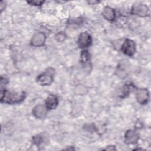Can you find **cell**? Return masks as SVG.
<instances>
[{
    "instance_id": "4",
    "label": "cell",
    "mask_w": 151,
    "mask_h": 151,
    "mask_svg": "<svg viewBox=\"0 0 151 151\" xmlns=\"http://www.w3.org/2000/svg\"><path fill=\"white\" fill-rule=\"evenodd\" d=\"M131 13L140 17H146L149 15V8L144 4H137L132 6Z\"/></svg>"
},
{
    "instance_id": "19",
    "label": "cell",
    "mask_w": 151,
    "mask_h": 151,
    "mask_svg": "<svg viewBox=\"0 0 151 151\" xmlns=\"http://www.w3.org/2000/svg\"><path fill=\"white\" fill-rule=\"evenodd\" d=\"M100 1H88V3L91 4V5H96L98 3H99Z\"/></svg>"
},
{
    "instance_id": "12",
    "label": "cell",
    "mask_w": 151,
    "mask_h": 151,
    "mask_svg": "<svg viewBox=\"0 0 151 151\" xmlns=\"http://www.w3.org/2000/svg\"><path fill=\"white\" fill-rule=\"evenodd\" d=\"M90 54L88 53L87 50H83L81 51L80 54V61L82 64H87V63H89L90 61Z\"/></svg>"
},
{
    "instance_id": "17",
    "label": "cell",
    "mask_w": 151,
    "mask_h": 151,
    "mask_svg": "<svg viewBox=\"0 0 151 151\" xmlns=\"http://www.w3.org/2000/svg\"><path fill=\"white\" fill-rule=\"evenodd\" d=\"M6 6V2L4 1H1V3H0V8H1V11L2 12L4 9H5Z\"/></svg>"
},
{
    "instance_id": "16",
    "label": "cell",
    "mask_w": 151,
    "mask_h": 151,
    "mask_svg": "<svg viewBox=\"0 0 151 151\" xmlns=\"http://www.w3.org/2000/svg\"><path fill=\"white\" fill-rule=\"evenodd\" d=\"M27 2L31 5L40 6H41L44 3V1L35 0V1H27Z\"/></svg>"
},
{
    "instance_id": "5",
    "label": "cell",
    "mask_w": 151,
    "mask_h": 151,
    "mask_svg": "<svg viewBox=\"0 0 151 151\" xmlns=\"http://www.w3.org/2000/svg\"><path fill=\"white\" fill-rule=\"evenodd\" d=\"M92 42L91 35L87 32H81L78 38L77 44L80 48H86L90 46Z\"/></svg>"
},
{
    "instance_id": "6",
    "label": "cell",
    "mask_w": 151,
    "mask_h": 151,
    "mask_svg": "<svg viewBox=\"0 0 151 151\" xmlns=\"http://www.w3.org/2000/svg\"><path fill=\"white\" fill-rule=\"evenodd\" d=\"M46 41V35L44 32H39L35 33L30 41V44L32 46L39 47L44 45Z\"/></svg>"
},
{
    "instance_id": "14",
    "label": "cell",
    "mask_w": 151,
    "mask_h": 151,
    "mask_svg": "<svg viewBox=\"0 0 151 151\" xmlns=\"http://www.w3.org/2000/svg\"><path fill=\"white\" fill-rule=\"evenodd\" d=\"M55 38L56 41L59 42H63L66 39V34L64 32L60 31L55 35Z\"/></svg>"
},
{
    "instance_id": "10",
    "label": "cell",
    "mask_w": 151,
    "mask_h": 151,
    "mask_svg": "<svg viewBox=\"0 0 151 151\" xmlns=\"http://www.w3.org/2000/svg\"><path fill=\"white\" fill-rule=\"evenodd\" d=\"M45 103V107L48 110H54L57 107L58 105V98L55 95L50 94L46 99Z\"/></svg>"
},
{
    "instance_id": "15",
    "label": "cell",
    "mask_w": 151,
    "mask_h": 151,
    "mask_svg": "<svg viewBox=\"0 0 151 151\" xmlns=\"http://www.w3.org/2000/svg\"><path fill=\"white\" fill-rule=\"evenodd\" d=\"M32 142L37 146L40 145L43 142V137L41 135L34 136L32 137Z\"/></svg>"
},
{
    "instance_id": "13",
    "label": "cell",
    "mask_w": 151,
    "mask_h": 151,
    "mask_svg": "<svg viewBox=\"0 0 151 151\" xmlns=\"http://www.w3.org/2000/svg\"><path fill=\"white\" fill-rule=\"evenodd\" d=\"M134 85H133L132 83L126 84L125 86H124V88H123L122 97H123L124 96H128V94L130 93V92L132 91V90H133L134 88Z\"/></svg>"
},
{
    "instance_id": "9",
    "label": "cell",
    "mask_w": 151,
    "mask_h": 151,
    "mask_svg": "<svg viewBox=\"0 0 151 151\" xmlns=\"http://www.w3.org/2000/svg\"><path fill=\"white\" fill-rule=\"evenodd\" d=\"M139 139V135L137 132L133 130H128L124 134V139L128 144H135Z\"/></svg>"
},
{
    "instance_id": "11",
    "label": "cell",
    "mask_w": 151,
    "mask_h": 151,
    "mask_svg": "<svg viewBox=\"0 0 151 151\" xmlns=\"http://www.w3.org/2000/svg\"><path fill=\"white\" fill-rule=\"evenodd\" d=\"M102 14L103 17L109 21H114L116 17V13L114 10L112 8L108 6L104 7L102 11Z\"/></svg>"
},
{
    "instance_id": "8",
    "label": "cell",
    "mask_w": 151,
    "mask_h": 151,
    "mask_svg": "<svg viewBox=\"0 0 151 151\" xmlns=\"http://www.w3.org/2000/svg\"><path fill=\"white\" fill-rule=\"evenodd\" d=\"M47 109L45 106L39 104L35 106L32 109L33 116L38 119H42L46 117Z\"/></svg>"
},
{
    "instance_id": "18",
    "label": "cell",
    "mask_w": 151,
    "mask_h": 151,
    "mask_svg": "<svg viewBox=\"0 0 151 151\" xmlns=\"http://www.w3.org/2000/svg\"><path fill=\"white\" fill-rule=\"evenodd\" d=\"M104 150H116V149L115 147V146H107V148H106Z\"/></svg>"
},
{
    "instance_id": "3",
    "label": "cell",
    "mask_w": 151,
    "mask_h": 151,
    "mask_svg": "<svg viewBox=\"0 0 151 151\" xmlns=\"http://www.w3.org/2000/svg\"><path fill=\"white\" fill-rule=\"evenodd\" d=\"M121 50L125 55L133 56L136 51L135 42L130 39H126L122 45Z\"/></svg>"
},
{
    "instance_id": "7",
    "label": "cell",
    "mask_w": 151,
    "mask_h": 151,
    "mask_svg": "<svg viewBox=\"0 0 151 151\" xmlns=\"http://www.w3.org/2000/svg\"><path fill=\"white\" fill-rule=\"evenodd\" d=\"M149 93L146 88H139L136 90V99L140 104H146L149 100Z\"/></svg>"
},
{
    "instance_id": "2",
    "label": "cell",
    "mask_w": 151,
    "mask_h": 151,
    "mask_svg": "<svg viewBox=\"0 0 151 151\" xmlns=\"http://www.w3.org/2000/svg\"><path fill=\"white\" fill-rule=\"evenodd\" d=\"M55 74V70L50 67L43 73L38 75L36 78L37 83L40 86H50L53 81V77Z\"/></svg>"
},
{
    "instance_id": "1",
    "label": "cell",
    "mask_w": 151,
    "mask_h": 151,
    "mask_svg": "<svg viewBox=\"0 0 151 151\" xmlns=\"http://www.w3.org/2000/svg\"><path fill=\"white\" fill-rule=\"evenodd\" d=\"M26 94L24 91L14 92L1 90V102L7 104H17L23 101Z\"/></svg>"
}]
</instances>
